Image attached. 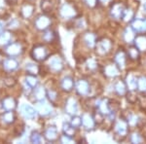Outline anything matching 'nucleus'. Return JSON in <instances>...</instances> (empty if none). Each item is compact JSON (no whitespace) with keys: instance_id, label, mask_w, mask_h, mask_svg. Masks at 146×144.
Instances as JSON below:
<instances>
[{"instance_id":"c85d7f7f","label":"nucleus","mask_w":146,"mask_h":144,"mask_svg":"<svg viewBox=\"0 0 146 144\" xmlns=\"http://www.w3.org/2000/svg\"><path fill=\"white\" fill-rule=\"evenodd\" d=\"M33 11H34L33 5L27 3V4H25V5L22 7V10H21V15H22L23 18H29L30 16L33 14Z\"/></svg>"},{"instance_id":"f8f14e48","label":"nucleus","mask_w":146,"mask_h":144,"mask_svg":"<svg viewBox=\"0 0 146 144\" xmlns=\"http://www.w3.org/2000/svg\"><path fill=\"white\" fill-rule=\"evenodd\" d=\"M19 66V62L14 56H9L3 60V69L7 72L15 71Z\"/></svg>"},{"instance_id":"c03bdc74","label":"nucleus","mask_w":146,"mask_h":144,"mask_svg":"<svg viewBox=\"0 0 146 144\" xmlns=\"http://www.w3.org/2000/svg\"><path fill=\"white\" fill-rule=\"evenodd\" d=\"M87 66L90 70H95L98 67V64H96V61L94 58H90V60H87Z\"/></svg>"},{"instance_id":"6e6552de","label":"nucleus","mask_w":146,"mask_h":144,"mask_svg":"<svg viewBox=\"0 0 146 144\" xmlns=\"http://www.w3.org/2000/svg\"><path fill=\"white\" fill-rule=\"evenodd\" d=\"M23 52V47L20 42H14V43H10L5 48V53L9 56H17L21 55Z\"/></svg>"},{"instance_id":"f704fd0d","label":"nucleus","mask_w":146,"mask_h":144,"mask_svg":"<svg viewBox=\"0 0 146 144\" xmlns=\"http://www.w3.org/2000/svg\"><path fill=\"white\" fill-rule=\"evenodd\" d=\"M47 96H48V98L50 100L51 103L55 104L56 101H58V96H58L56 91H55V90H53V89H50V90H47Z\"/></svg>"},{"instance_id":"ddd939ff","label":"nucleus","mask_w":146,"mask_h":144,"mask_svg":"<svg viewBox=\"0 0 146 144\" xmlns=\"http://www.w3.org/2000/svg\"><path fill=\"white\" fill-rule=\"evenodd\" d=\"M131 28L135 30V32L142 33L146 32V20L145 19H135L131 23Z\"/></svg>"},{"instance_id":"dca6fc26","label":"nucleus","mask_w":146,"mask_h":144,"mask_svg":"<svg viewBox=\"0 0 146 144\" xmlns=\"http://www.w3.org/2000/svg\"><path fill=\"white\" fill-rule=\"evenodd\" d=\"M21 112L22 114L27 119H33L36 116L37 110H35L32 106L27 105V104H23L21 106Z\"/></svg>"},{"instance_id":"aec40b11","label":"nucleus","mask_w":146,"mask_h":144,"mask_svg":"<svg viewBox=\"0 0 146 144\" xmlns=\"http://www.w3.org/2000/svg\"><path fill=\"white\" fill-rule=\"evenodd\" d=\"M16 120V115L13 111H6L0 117V121L5 125H11L15 122Z\"/></svg>"},{"instance_id":"4be33fe9","label":"nucleus","mask_w":146,"mask_h":144,"mask_svg":"<svg viewBox=\"0 0 146 144\" xmlns=\"http://www.w3.org/2000/svg\"><path fill=\"white\" fill-rule=\"evenodd\" d=\"M114 90L119 96H125L128 93V87L126 85V82H124L123 80H119L117 81L114 85Z\"/></svg>"},{"instance_id":"4468645a","label":"nucleus","mask_w":146,"mask_h":144,"mask_svg":"<svg viewBox=\"0 0 146 144\" xmlns=\"http://www.w3.org/2000/svg\"><path fill=\"white\" fill-rule=\"evenodd\" d=\"M1 104H2V108L5 111H13L17 107L18 102H17V100L14 98H12V96H6L5 98L2 100Z\"/></svg>"},{"instance_id":"2f4dec72","label":"nucleus","mask_w":146,"mask_h":144,"mask_svg":"<svg viewBox=\"0 0 146 144\" xmlns=\"http://www.w3.org/2000/svg\"><path fill=\"white\" fill-rule=\"evenodd\" d=\"M56 39V33L53 31V30L51 29H46L45 32H44L43 34V40L47 43H51V42H53L54 40Z\"/></svg>"},{"instance_id":"5701e85b","label":"nucleus","mask_w":146,"mask_h":144,"mask_svg":"<svg viewBox=\"0 0 146 144\" xmlns=\"http://www.w3.org/2000/svg\"><path fill=\"white\" fill-rule=\"evenodd\" d=\"M135 45L140 52L146 51V35H136L135 38Z\"/></svg>"},{"instance_id":"09e8293b","label":"nucleus","mask_w":146,"mask_h":144,"mask_svg":"<svg viewBox=\"0 0 146 144\" xmlns=\"http://www.w3.org/2000/svg\"><path fill=\"white\" fill-rule=\"evenodd\" d=\"M128 123H129V125H131V126H135L136 123H137V118H136V116H131V117H129Z\"/></svg>"},{"instance_id":"1a4fd4ad","label":"nucleus","mask_w":146,"mask_h":144,"mask_svg":"<svg viewBox=\"0 0 146 144\" xmlns=\"http://www.w3.org/2000/svg\"><path fill=\"white\" fill-rule=\"evenodd\" d=\"M127 58H128V55H127V53L123 49H120L116 53L114 58V61H115V64L118 66L119 69H124L126 67Z\"/></svg>"},{"instance_id":"c9c22d12","label":"nucleus","mask_w":146,"mask_h":144,"mask_svg":"<svg viewBox=\"0 0 146 144\" xmlns=\"http://www.w3.org/2000/svg\"><path fill=\"white\" fill-rule=\"evenodd\" d=\"M93 118H94V121H95L96 125H100L102 124L103 122H104V114L103 113H101L100 110L98 111H95V112L93 113Z\"/></svg>"},{"instance_id":"72a5a7b5","label":"nucleus","mask_w":146,"mask_h":144,"mask_svg":"<svg viewBox=\"0 0 146 144\" xmlns=\"http://www.w3.org/2000/svg\"><path fill=\"white\" fill-rule=\"evenodd\" d=\"M25 83L29 88L33 89V88H36L37 87V84H38V81H37L36 77H35V75H30L28 74L27 78H25Z\"/></svg>"},{"instance_id":"58836bf2","label":"nucleus","mask_w":146,"mask_h":144,"mask_svg":"<svg viewBox=\"0 0 146 144\" xmlns=\"http://www.w3.org/2000/svg\"><path fill=\"white\" fill-rule=\"evenodd\" d=\"M137 90H138V91H140V92H146V77L138 78Z\"/></svg>"},{"instance_id":"79ce46f5","label":"nucleus","mask_w":146,"mask_h":144,"mask_svg":"<svg viewBox=\"0 0 146 144\" xmlns=\"http://www.w3.org/2000/svg\"><path fill=\"white\" fill-rule=\"evenodd\" d=\"M70 124H71L75 129H78V127H80L82 126V118L77 117V116L73 117L71 122H70Z\"/></svg>"},{"instance_id":"a18cd8bd","label":"nucleus","mask_w":146,"mask_h":144,"mask_svg":"<svg viewBox=\"0 0 146 144\" xmlns=\"http://www.w3.org/2000/svg\"><path fill=\"white\" fill-rule=\"evenodd\" d=\"M131 140L133 143H140L141 141H142V138H141V136L138 133H135L131 136Z\"/></svg>"},{"instance_id":"412c9836","label":"nucleus","mask_w":146,"mask_h":144,"mask_svg":"<svg viewBox=\"0 0 146 144\" xmlns=\"http://www.w3.org/2000/svg\"><path fill=\"white\" fill-rule=\"evenodd\" d=\"M137 81H138V78H136L131 73L127 76L126 85L128 87L129 91H135V90H137Z\"/></svg>"},{"instance_id":"3c124183","label":"nucleus","mask_w":146,"mask_h":144,"mask_svg":"<svg viewBox=\"0 0 146 144\" xmlns=\"http://www.w3.org/2000/svg\"><path fill=\"white\" fill-rule=\"evenodd\" d=\"M7 2H9V3H11V2H13V1H15V0H6Z\"/></svg>"},{"instance_id":"f03ea898","label":"nucleus","mask_w":146,"mask_h":144,"mask_svg":"<svg viewBox=\"0 0 146 144\" xmlns=\"http://www.w3.org/2000/svg\"><path fill=\"white\" fill-rule=\"evenodd\" d=\"M31 56L36 61H43L49 56V51L44 45H36L31 50Z\"/></svg>"},{"instance_id":"a878e982","label":"nucleus","mask_w":146,"mask_h":144,"mask_svg":"<svg viewBox=\"0 0 146 144\" xmlns=\"http://www.w3.org/2000/svg\"><path fill=\"white\" fill-rule=\"evenodd\" d=\"M119 68L116 64H108L104 68V74L108 77H115L118 75Z\"/></svg>"},{"instance_id":"a19ab883","label":"nucleus","mask_w":146,"mask_h":144,"mask_svg":"<svg viewBox=\"0 0 146 144\" xmlns=\"http://www.w3.org/2000/svg\"><path fill=\"white\" fill-rule=\"evenodd\" d=\"M17 83V81H16V79L14 77L12 76H9V77H6L5 79H4V84H5L6 87H9V88H11V87H14Z\"/></svg>"},{"instance_id":"f3484780","label":"nucleus","mask_w":146,"mask_h":144,"mask_svg":"<svg viewBox=\"0 0 146 144\" xmlns=\"http://www.w3.org/2000/svg\"><path fill=\"white\" fill-rule=\"evenodd\" d=\"M75 87V83L74 80H73L72 77L70 76H66L60 81V88H62L64 92H70L72 91L73 88Z\"/></svg>"},{"instance_id":"423d86ee","label":"nucleus","mask_w":146,"mask_h":144,"mask_svg":"<svg viewBox=\"0 0 146 144\" xmlns=\"http://www.w3.org/2000/svg\"><path fill=\"white\" fill-rule=\"evenodd\" d=\"M60 4V0H42L41 9L46 15L54 13Z\"/></svg>"},{"instance_id":"f257e3e1","label":"nucleus","mask_w":146,"mask_h":144,"mask_svg":"<svg viewBox=\"0 0 146 144\" xmlns=\"http://www.w3.org/2000/svg\"><path fill=\"white\" fill-rule=\"evenodd\" d=\"M129 123L128 121H126L125 119H119L118 121L115 124V134H114V138L117 141H121L123 139L126 138L127 134L129 131Z\"/></svg>"},{"instance_id":"37998d69","label":"nucleus","mask_w":146,"mask_h":144,"mask_svg":"<svg viewBox=\"0 0 146 144\" xmlns=\"http://www.w3.org/2000/svg\"><path fill=\"white\" fill-rule=\"evenodd\" d=\"M133 12L131 10H129V9L126 8L124 16H123V20L126 21V22H129V21L133 20Z\"/></svg>"},{"instance_id":"0eeeda50","label":"nucleus","mask_w":146,"mask_h":144,"mask_svg":"<svg viewBox=\"0 0 146 144\" xmlns=\"http://www.w3.org/2000/svg\"><path fill=\"white\" fill-rule=\"evenodd\" d=\"M74 89L80 96H88L90 94V83L84 79H80L75 83Z\"/></svg>"},{"instance_id":"7c9ffc66","label":"nucleus","mask_w":146,"mask_h":144,"mask_svg":"<svg viewBox=\"0 0 146 144\" xmlns=\"http://www.w3.org/2000/svg\"><path fill=\"white\" fill-rule=\"evenodd\" d=\"M45 96H47V90H45L43 87H36L34 91V98L37 100H43Z\"/></svg>"},{"instance_id":"2eb2a0df","label":"nucleus","mask_w":146,"mask_h":144,"mask_svg":"<svg viewBox=\"0 0 146 144\" xmlns=\"http://www.w3.org/2000/svg\"><path fill=\"white\" fill-rule=\"evenodd\" d=\"M43 135H44V137L46 138V140L51 141V142H54V141H56V139H58V129H56V127H54V126L47 127L45 129V131H44Z\"/></svg>"},{"instance_id":"7ed1b4c3","label":"nucleus","mask_w":146,"mask_h":144,"mask_svg":"<svg viewBox=\"0 0 146 144\" xmlns=\"http://www.w3.org/2000/svg\"><path fill=\"white\" fill-rule=\"evenodd\" d=\"M96 48L98 54H100L101 56L106 55V54L109 53L112 48L111 40H109L108 38H102L100 40H98L96 45Z\"/></svg>"},{"instance_id":"20e7f679","label":"nucleus","mask_w":146,"mask_h":144,"mask_svg":"<svg viewBox=\"0 0 146 144\" xmlns=\"http://www.w3.org/2000/svg\"><path fill=\"white\" fill-rule=\"evenodd\" d=\"M125 10L126 7L124 6V4H122L121 2H115L110 8V16L115 20H121L123 19Z\"/></svg>"},{"instance_id":"cd10ccee","label":"nucleus","mask_w":146,"mask_h":144,"mask_svg":"<svg viewBox=\"0 0 146 144\" xmlns=\"http://www.w3.org/2000/svg\"><path fill=\"white\" fill-rule=\"evenodd\" d=\"M127 55H128L129 58H131V60H136L139 58L140 51L138 50V48L135 45V46L129 47L128 52H127Z\"/></svg>"},{"instance_id":"bb28decb","label":"nucleus","mask_w":146,"mask_h":144,"mask_svg":"<svg viewBox=\"0 0 146 144\" xmlns=\"http://www.w3.org/2000/svg\"><path fill=\"white\" fill-rule=\"evenodd\" d=\"M11 38L12 35L11 32L9 31H3L0 33V46L1 47H6L11 43Z\"/></svg>"},{"instance_id":"ea45409f","label":"nucleus","mask_w":146,"mask_h":144,"mask_svg":"<svg viewBox=\"0 0 146 144\" xmlns=\"http://www.w3.org/2000/svg\"><path fill=\"white\" fill-rule=\"evenodd\" d=\"M30 141L33 143H40L42 141V135L37 131H35L30 135Z\"/></svg>"},{"instance_id":"603ef678","label":"nucleus","mask_w":146,"mask_h":144,"mask_svg":"<svg viewBox=\"0 0 146 144\" xmlns=\"http://www.w3.org/2000/svg\"><path fill=\"white\" fill-rule=\"evenodd\" d=\"M144 8H145V10H146V3L144 4Z\"/></svg>"},{"instance_id":"39448f33","label":"nucleus","mask_w":146,"mask_h":144,"mask_svg":"<svg viewBox=\"0 0 146 144\" xmlns=\"http://www.w3.org/2000/svg\"><path fill=\"white\" fill-rule=\"evenodd\" d=\"M51 23H52L51 18L49 17L48 15L44 14V15H41L36 18V20H35V22H34V25L37 29L44 30V31H45L46 29H48V28L50 27Z\"/></svg>"},{"instance_id":"de8ad7c7","label":"nucleus","mask_w":146,"mask_h":144,"mask_svg":"<svg viewBox=\"0 0 146 144\" xmlns=\"http://www.w3.org/2000/svg\"><path fill=\"white\" fill-rule=\"evenodd\" d=\"M138 101H139L141 107L146 109V96H139V98H138Z\"/></svg>"},{"instance_id":"9d476101","label":"nucleus","mask_w":146,"mask_h":144,"mask_svg":"<svg viewBox=\"0 0 146 144\" xmlns=\"http://www.w3.org/2000/svg\"><path fill=\"white\" fill-rule=\"evenodd\" d=\"M49 69L53 72H60L63 67L62 60L60 56H53L48 61Z\"/></svg>"},{"instance_id":"473e14b6","label":"nucleus","mask_w":146,"mask_h":144,"mask_svg":"<svg viewBox=\"0 0 146 144\" xmlns=\"http://www.w3.org/2000/svg\"><path fill=\"white\" fill-rule=\"evenodd\" d=\"M25 69H27V74L30 75H36L40 72V67L38 65L34 64V63H27Z\"/></svg>"},{"instance_id":"393cba45","label":"nucleus","mask_w":146,"mask_h":144,"mask_svg":"<svg viewBox=\"0 0 146 144\" xmlns=\"http://www.w3.org/2000/svg\"><path fill=\"white\" fill-rule=\"evenodd\" d=\"M84 43L89 47V48H94L96 45V38L93 33H86L83 36Z\"/></svg>"},{"instance_id":"e433bc0d","label":"nucleus","mask_w":146,"mask_h":144,"mask_svg":"<svg viewBox=\"0 0 146 144\" xmlns=\"http://www.w3.org/2000/svg\"><path fill=\"white\" fill-rule=\"evenodd\" d=\"M133 33H135V30H133V28H127L124 33V39L126 40L128 43H131V41H135V36L133 35Z\"/></svg>"},{"instance_id":"49530a36","label":"nucleus","mask_w":146,"mask_h":144,"mask_svg":"<svg viewBox=\"0 0 146 144\" xmlns=\"http://www.w3.org/2000/svg\"><path fill=\"white\" fill-rule=\"evenodd\" d=\"M83 1L88 7H90V8H95V7L98 5V0H83Z\"/></svg>"},{"instance_id":"b1692460","label":"nucleus","mask_w":146,"mask_h":144,"mask_svg":"<svg viewBox=\"0 0 146 144\" xmlns=\"http://www.w3.org/2000/svg\"><path fill=\"white\" fill-rule=\"evenodd\" d=\"M65 111L68 113V114H75L77 111V102L74 98H68L66 101V104H65Z\"/></svg>"},{"instance_id":"a211bd4d","label":"nucleus","mask_w":146,"mask_h":144,"mask_svg":"<svg viewBox=\"0 0 146 144\" xmlns=\"http://www.w3.org/2000/svg\"><path fill=\"white\" fill-rule=\"evenodd\" d=\"M36 110L42 116H47L51 113V106L43 100H39L36 105Z\"/></svg>"},{"instance_id":"6ab92c4d","label":"nucleus","mask_w":146,"mask_h":144,"mask_svg":"<svg viewBox=\"0 0 146 144\" xmlns=\"http://www.w3.org/2000/svg\"><path fill=\"white\" fill-rule=\"evenodd\" d=\"M82 126L87 129H93L96 126V123L94 121L93 116L90 114H84L82 116Z\"/></svg>"},{"instance_id":"9b49d317","label":"nucleus","mask_w":146,"mask_h":144,"mask_svg":"<svg viewBox=\"0 0 146 144\" xmlns=\"http://www.w3.org/2000/svg\"><path fill=\"white\" fill-rule=\"evenodd\" d=\"M60 16L64 19H72V18H75L76 16L77 12L75 10V8L73 7L72 5L70 4H64L62 8H60Z\"/></svg>"},{"instance_id":"4c0bfd02","label":"nucleus","mask_w":146,"mask_h":144,"mask_svg":"<svg viewBox=\"0 0 146 144\" xmlns=\"http://www.w3.org/2000/svg\"><path fill=\"white\" fill-rule=\"evenodd\" d=\"M139 96L135 94V91H129L127 93V100L129 103H135L138 100Z\"/></svg>"},{"instance_id":"c756f323","label":"nucleus","mask_w":146,"mask_h":144,"mask_svg":"<svg viewBox=\"0 0 146 144\" xmlns=\"http://www.w3.org/2000/svg\"><path fill=\"white\" fill-rule=\"evenodd\" d=\"M62 131H63V134H65V135L73 137V136L75 135V133H76V129H75L70 123H64V124H63V127H62Z\"/></svg>"},{"instance_id":"8fccbe9b","label":"nucleus","mask_w":146,"mask_h":144,"mask_svg":"<svg viewBox=\"0 0 146 144\" xmlns=\"http://www.w3.org/2000/svg\"><path fill=\"white\" fill-rule=\"evenodd\" d=\"M1 32H3V27H2V25L0 23V33H1Z\"/></svg>"}]
</instances>
